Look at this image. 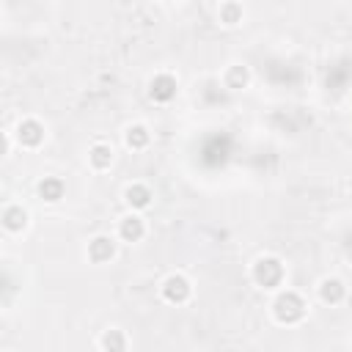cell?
<instances>
[{
    "mask_svg": "<svg viewBox=\"0 0 352 352\" xmlns=\"http://www.w3.org/2000/svg\"><path fill=\"white\" fill-rule=\"evenodd\" d=\"M305 314H308V302L297 292L283 289V292L275 294V300H272V319L278 324H286V327L300 324L305 319Z\"/></svg>",
    "mask_w": 352,
    "mask_h": 352,
    "instance_id": "obj_1",
    "label": "cell"
},
{
    "mask_svg": "<svg viewBox=\"0 0 352 352\" xmlns=\"http://www.w3.org/2000/svg\"><path fill=\"white\" fill-rule=\"evenodd\" d=\"M286 278V267L278 256H258L250 267V280L258 286V289H267V292H275L280 289Z\"/></svg>",
    "mask_w": 352,
    "mask_h": 352,
    "instance_id": "obj_2",
    "label": "cell"
},
{
    "mask_svg": "<svg viewBox=\"0 0 352 352\" xmlns=\"http://www.w3.org/2000/svg\"><path fill=\"white\" fill-rule=\"evenodd\" d=\"M160 297H162L168 305H184V302H190V297H192V283H190V278L182 275V272H170V275L160 283Z\"/></svg>",
    "mask_w": 352,
    "mask_h": 352,
    "instance_id": "obj_3",
    "label": "cell"
},
{
    "mask_svg": "<svg viewBox=\"0 0 352 352\" xmlns=\"http://www.w3.org/2000/svg\"><path fill=\"white\" fill-rule=\"evenodd\" d=\"M116 253H118L116 236H110V234H96L94 239H88L85 256H88L91 264H107V261L116 258Z\"/></svg>",
    "mask_w": 352,
    "mask_h": 352,
    "instance_id": "obj_4",
    "label": "cell"
},
{
    "mask_svg": "<svg viewBox=\"0 0 352 352\" xmlns=\"http://www.w3.org/2000/svg\"><path fill=\"white\" fill-rule=\"evenodd\" d=\"M14 138H16V143L22 148H38L44 143V138H47V129H44V124L38 118H22L16 124V129H14Z\"/></svg>",
    "mask_w": 352,
    "mask_h": 352,
    "instance_id": "obj_5",
    "label": "cell"
},
{
    "mask_svg": "<svg viewBox=\"0 0 352 352\" xmlns=\"http://www.w3.org/2000/svg\"><path fill=\"white\" fill-rule=\"evenodd\" d=\"M124 204H126L132 212H143V209H148V206L154 204V192H151L148 184L132 182V184H126V190H124Z\"/></svg>",
    "mask_w": 352,
    "mask_h": 352,
    "instance_id": "obj_6",
    "label": "cell"
},
{
    "mask_svg": "<svg viewBox=\"0 0 352 352\" xmlns=\"http://www.w3.org/2000/svg\"><path fill=\"white\" fill-rule=\"evenodd\" d=\"M316 294H319V302H324V305H341L344 297H346V283H344L341 278L327 275V278L319 280Z\"/></svg>",
    "mask_w": 352,
    "mask_h": 352,
    "instance_id": "obj_7",
    "label": "cell"
},
{
    "mask_svg": "<svg viewBox=\"0 0 352 352\" xmlns=\"http://www.w3.org/2000/svg\"><path fill=\"white\" fill-rule=\"evenodd\" d=\"M146 236V220L138 214V212H129L118 220V239L121 242H140Z\"/></svg>",
    "mask_w": 352,
    "mask_h": 352,
    "instance_id": "obj_8",
    "label": "cell"
},
{
    "mask_svg": "<svg viewBox=\"0 0 352 352\" xmlns=\"http://www.w3.org/2000/svg\"><path fill=\"white\" fill-rule=\"evenodd\" d=\"M176 91H179V82H176V77H170V74H154L151 80H148V96L154 99V102H170L173 96H176Z\"/></svg>",
    "mask_w": 352,
    "mask_h": 352,
    "instance_id": "obj_9",
    "label": "cell"
},
{
    "mask_svg": "<svg viewBox=\"0 0 352 352\" xmlns=\"http://www.w3.org/2000/svg\"><path fill=\"white\" fill-rule=\"evenodd\" d=\"M30 226V214L22 204H6L3 206V228L8 234H22Z\"/></svg>",
    "mask_w": 352,
    "mask_h": 352,
    "instance_id": "obj_10",
    "label": "cell"
},
{
    "mask_svg": "<svg viewBox=\"0 0 352 352\" xmlns=\"http://www.w3.org/2000/svg\"><path fill=\"white\" fill-rule=\"evenodd\" d=\"M36 192H38L41 201L58 204V201H63V195H66V184H63V179H58V176H44V179H38Z\"/></svg>",
    "mask_w": 352,
    "mask_h": 352,
    "instance_id": "obj_11",
    "label": "cell"
},
{
    "mask_svg": "<svg viewBox=\"0 0 352 352\" xmlns=\"http://www.w3.org/2000/svg\"><path fill=\"white\" fill-rule=\"evenodd\" d=\"M96 346L104 349V352H124V349L129 346V338H126V333H124L121 327H107V330H102V336L96 338Z\"/></svg>",
    "mask_w": 352,
    "mask_h": 352,
    "instance_id": "obj_12",
    "label": "cell"
},
{
    "mask_svg": "<svg viewBox=\"0 0 352 352\" xmlns=\"http://www.w3.org/2000/svg\"><path fill=\"white\" fill-rule=\"evenodd\" d=\"M113 160H116V154H113V146L110 143H94L88 148V165L94 170H107L113 165Z\"/></svg>",
    "mask_w": 352,
    "mask_h": 352,
    "instance_id": "obj_13",
    "label": "cell"
},
{
    "mask_svg": "<svg viewBox=\"0 0 352 352\" xmlns=\"http://www.w3.org/2000/svg\"><path fill=\"white\" fill-rule=\"evenodd\" d=\"M223 85L231 88V91H242V88H248V85H250V72H248V66H242V63H231V66L223 72Z\"/></svg>",
    "mask_w": 352,
    "mask_h": 352,
    "instance_id": "obj_14",
    "label": "cell"
},
{
    "mask_svg": "<svg viewBox=\"0 0 352 352\" xmlns=\"http://www.w3.org/2000/svg\"><path fill=\"white\" fill-rule=\"evenodd\" d=\"M148 143H151L148 126H143V124H129V126L124 129V146H126V148L140 151V148H146Z\"/></svg>",
    "mask_w": 352,
    "mask_h": 352,
    "instance_id": "obj_15",
    "label": "cell"
},
{
    "mask_svg": "<svg viewBox=\"0 0 352 352\" xmlns=\"http://www.w3.org/2000/svg\"><path fill=\"white\" fill-rule=\"evenodd\" d=\"M217 19H220V25H226V28L239 25V22L245 19V8H242V3H236V0H223L220 8H217Z\"/></svg>",
    "mask_w": 352,
    "mask_h": 352,
    "instance_id": "obj_16",
    "label": "cell"
},
{
    "mask_svg": "<svg viewBox=\"0 0 352 352\" xmlns=\"http://www.w3.org/2000/svg\"><path fill=\"white\" fill-rule=\"evenodd\" d=\"M160 3H165V6H170V3H176V0H160Z\"/></svg>",
    "mask_w": 352,
    "mask_h": 352,
    "instance_id": "obj_17",
    "label": "cell"
}]
</instances>
